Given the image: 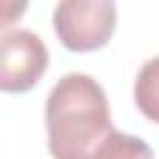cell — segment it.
<instances>
[{"label": "cell", "mask_w": 159, "mask_h": 159, "mask_svg": "<svg viewBox=\"0 0 159 159\" xmlns=\"http://www.w3.org/2000/svg\"><path fill=\"white\" fill-rule=\"evenodd\" d=\"M50 62L45 42L32 30H7L0 42V89L27 92L45 75Z\"/></svg>", "instance_id": "3957f363"}, {"label": "cell", "mask_w": 159, "mask_h": 159, "mask_svg": "<svg viewBox=\"0 0 159 159\" xmlns=\"http://www.w3.org/2000/svg\"><path fill=\"white\" fill-rule=\"evenodd\" d=\"M45 127L55 159H94L114 132L107 92L84 72L60 77L45 102Z\"/></svg>", "instance_id": "6da1fadb"}, {"label": "cell", "mask_w": 159, "mask_h": 159, "mask_svg": "<svg viewBox=\"0 0 159 159\" xmlns=\"http://www.w3.org/2000/svg\"><path fill=\"white\" fill-rule=\"evenodd\" d=\"M117 25L112 0H65L52 10V27L72 52H92L109 42Z\"/></svg>", "instance_id": "7a4b0ae2"}, {"label": "cell", "mask_w": 159, "mask_h": 159, "mask_svg": "<svg viewBox=\"0 0 159 159\" xmlns=\"http://www.w3.org/2000/svg\"><path fill=\"white\" fill-rule=\"evenodd\" d=\"M134 104L139 112L159 124V55L149 57L134 80Z\"/></svg>", "instance_id": "277c9868"}, {"label": "cell", "mask_w": 159, "mask_h": 159, "mask_svg": "<svg viewBox=\"0 0 159 159\" xmlns=\"http://www.w3.org/2000/svg\"><path fill=\"white\" fill-rule=\"evenodd\" d=\"M94 159H154V152L144 139L114 129L99 147Z\"/></svg>", "instance_id": "5b68a950"}]
</instances>
